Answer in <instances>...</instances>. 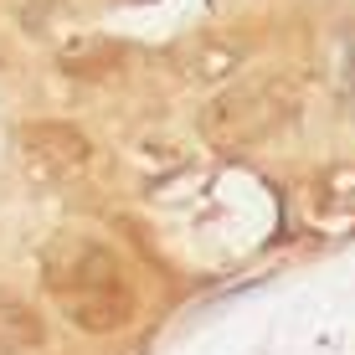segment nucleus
Segmentation results:
<instances>
[{"mask_svg":"<svg viewBox=\"0 0 355 355\" xmlns=\"http://www.w3.org/2000/svg\"><path fill=\"white\" fill-rule=\"evenodd\" d=\"M119 57H124V46L103 42V36H83V42H67L62 46V72H72V78H103V72L119 67Z\"/></svg>","mask_w":355,"mask_h":355,"instance_id":"nucleus-5","label":"nucleus"},{"mask_svg":"<svg viewBox=\"0 0 355 355\" xmlns=\"http://www.w3.org/2000/svg\"><path fill=\"white\" fill-rule=\"evenodd\" d=\"M237 62H242V46H232V42H196L180 52L186 78H227V72H237Z\"/></svg>","mask_w":355,"mask_h":355,"instance_id":"nucleus-6","label":"nucleus"},{"mask_svg":"<svg viewBox=\"0 0 355 355\" xmlns=\"http://www.w3.org/2000/svg\"><path fill=\"white\" fill-rule=\"evenodd\" d=\"M16 150H21V165H26L36 180H67V175H78V170L88 165L93 144H88L83 129L42 119V124H26L16 134Z\"/></svg>","mask_w":355,"mask_h":355,"instance_id":"nucleus-3","label":"nucleus"},{"mask_svg":"<svg viewBox=\"0 0 355 355\" xmlns=\"http://www.w3.org/2000/svg\"><path fill=\"white\" fill-rule=\"evenodd\" d=\"M46 345L42 309L16 288H0V355H31Z\"/></svg>","mask_w":355,"mask_h":355,"instance_id":"nucleus-4","label":"nucleus"},{"mask_svg":"<svg viewBox=\"0 0 355 355\" xmlns=\"http://www.w3.org/2000/svg\"><path fill=\"white\" fill-rule=\"evenodd\" d=\"M42 278L62 314L88 335H108L134 320V288L124 278V263L98 237H83V232L52 237L42 252Z\"/></svg>","mask_w":355,"mask_h":355,"instance_id":"nucleus-1","label":"nucleus"},{"mask_svg":"<svg viewBox=\"0 0 355 355\" xmlns=\"http://www.w3.org/2000/svg\"><path fill=\"white\" fill-rule=\"evenodd\" d=\"M304 98V78L288 67H263L252 78L232 83L201 108V134L216 150H242V144H258L263 134H273L284 119H293Z\"/></svg>","mask_w":355,"mask_h":355,"instance_id":"nucleus-2","label":"nucleus"}]
</instances>
